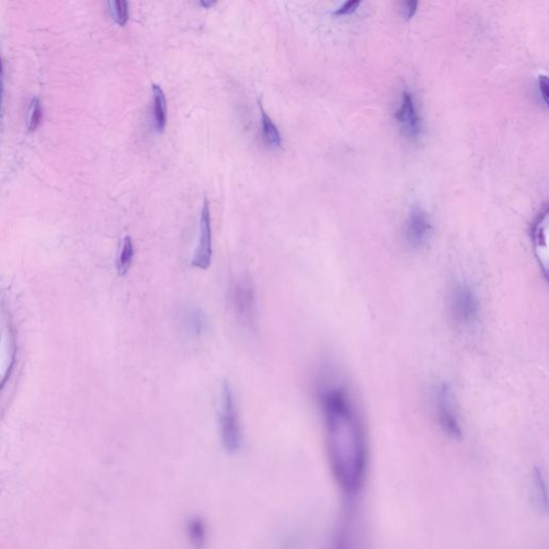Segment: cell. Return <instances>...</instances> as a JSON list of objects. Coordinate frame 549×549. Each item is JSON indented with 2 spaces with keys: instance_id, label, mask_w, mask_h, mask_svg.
Returning <instances> with one entry per match:
<instances>
[{
  "instance_id": "7",
  "label": "cell",
  "mask_w": 549,
  "mask_h": 549,
  "mask_svg": "<svg viewBox=\"0 0 549 549\" xmlns=\"http://www.w3.org/2000/svg\"><path fill=\"white\" fill-rule=\"evenodd\" d=\"M432 234V224L428 214L421 207H413L404 226L407 245L411 249H422L427 245Z\"/></svg>"
},
{
  "instance_id": "15",
  "label": "cell",
  "mask_w": 549,
  "mask_h": 549,
  "mask_svg": "<svg viewBox=\"0 0 549 549\" xmlns=\"http://www.w3.org/2000/svg\"><path fill=\"white\" fill-rule=\"evenodd\" d=\"M349 525L345 526L337 535L330 549H356L355 540Z\"/></svg>"
},
{
  "instance_id": "8",
  "label": "cell",
  "mask_w": 549,
  "mask_h": 549,
  "mask_svg": "<svg viewBox=\"0 0 549 549\" xmlns=\"http://www.w3.org/2000/svg\"><path fill=\"white\" fill-rule=\"evenodd\" d=\"M396 120L407 139L415 142L422 133V120L417 111L414 96L410 91L404 90L396 112Z\"/></svg>"
},
{
  "instance_id": "4",
  "label": "cell",
  "mask_w": 549,
  "mask_h": 549,
  "mask_svg": "<svg viewBox=\"0 0 549 549\" xmlns=\"http://www.w3.org/2000/svg\"><path fill=\"white\" fill-rule=\"evenodd\" d=\"M220 398L219 425L222 442L229 451H235L241 447V429L239 408L230 383H224Z\"/></svg>"
},
{
  "instance_id": "5",
  "label": "cell",
  "mask_w": 549,
  "mask_h": 549,
  "mask_svg": "<svg viewBox=\"0 0 549 549\" xmlns=\"http://www.w3.org/2000/svg\"><path fill=\"white\" fill-rule=\"evenodd\" d=\"M432 406L440 427L454 438L461 436V419L453 391L446 382H439L432 391Z\"/></svg>"
},
{
  "instance_id": "10",
  "label": "cell",
  "mask_w": 549,
  "mask_h": 549,
  "mask_svg": "<svg viewBox=\"0 0 549 549\" xmlns=\"http://www.w3.org/2000/svg\"><path fill=\"white\" fill-rule=\"evenodd\" d=\"M182 323L190 336L201 337L206 330L207 320L198 307H187L182 313Z\"/></svg>"
},
{
  "instance_id": "11",
  "label": "cell",
  "mask_w": 549,
  "mask_h": 549,
  "mask_svg": "<svg viewBox=\"0 0 549 549\" xmlns=\"http://www.w3.org/2000/svg\"><path fill=\"white\" fill-rule=\"evenodd\" d=\"M154 94V124L157 132L162 133L167 126V101L159 85L152 84Z\"/></svg>"
},
{
  "instance_id": "21",
  "label": "cell",
  "mask_w": 549,
  "mask_h": 549,
  "mask_svg": "<svg viewBox=\"0 0 549 549\" xmlns=\"http://www.w3.org/2000/svg\"><path fill=\"white\" fill-rule=\"evenodd\" d=\"M3 63L0 58V107H1V99H3Z\"/></svg>"
},
{
  "instance_id": "6",
  "label": "cell",
  "mask_w": 549,
  "mask_h": 549,
  "mask_svg": "<svg viewBox=\"0 0 549 549\" xmlns=\"http://www.w3.org/2000/svg\"><path fill=\"white\" fill-rule=\"evenodd\" d=\"M213 258V233H211V211L209 201L205 199L203 203L199 226L198 245L192 260L194 268L206 271L211 264Z\"/></svg>"
},
{
  "instance_id": "12",
  "label": "cell",
  "mask_w": 549,
  "mask_h": 549,
  "mask_svg": "<svg viewBox=\"0 0 549 549\" xmlns=\"http://www.w3.org/2000/svg\"><path fill=\"white\" fill-rule=\"evenodd\" d=\"M260 105L261 122H262L263 135H264L265 142L271 147L279 148L283 146V137L276 125L273 124L271 118L267 115L266 112L263 109L262 105Z\"/></svg>"
},
{
  "instance_id": "19",
  "label": "cell",
  "mask_w": 549,
  "mask_h": 549,
  "mask_svg": "<svg viewBox=\"0 0 549 549\" xmlns=\"http://www.w3.org/2000/svg\"><path fill=\"white\" fill-rule=\"evenodd\" d=\"M538 87L540 99H542L543 103L547 105L548 103V80H547L546 75L538 76Z\"/></svg>"
},
{
  "instance_id": "1",
  "label": "cell",
  "mask_w": 549,
  "mask_h": 549,
  "mask_svg": "<svg viewBox=\"0 0 549 549\" xmlns=\"http://www.w3.org/2000/svg\"><path fill=\"white\" fill-rule=\"evenodd\" d=\"M319 402L333 476L345 495H356L364 484L368 467L364 424L351 395L343 385H321Z\"/></svg>"
},
{
  "instance_id": "22",
  "label": "cell",
  "mask_w": 549,
  "mask_h": 549,
  "mask_svg": "<svg viewBox=\"0 0 549 549\" xmlns=\"http://www.w3.org/2000/svg\"><path fill=\"white\" fill-rule=\"evenodd\" d=\"M216 3H209V1H201L200 5L204 8H209L215 5Z\"/></svg>"
},
{
  "instance_id": "13",
  "label": "cell",
  "mask_w": 549,
  "mask_h": 549,
  "mask_svg": "<svg viewBox=\"0 0 549 549\" xmlns=\"http://www.w3.org/2000/svg\"><path fill=\"white\" fill-rule=\"evenodd\" d=\"M133 256H135V247H133L132 239L127 235L122 239L120 256H118L117 271L120 276H124L128 273L132 264Z\"/></svg>"
},
{
  "instance_id": "9",
  "label": "cell",
  "mask_w": 549,
  "mask_h": 549,
  "mask_svg": "<svg viewBox=\"0 0 549 549\" xmlns=\"http://www.w3.org/2000/svg\"><path fill=\"white\" fill-rule=\"evenodd\" d=\"M547 215H548V209L547 205H545L544 209L538 214L532 226V239L535 248V254L544 271H546L547 265Z\"/></svg>"
},
{
  "instance_id": "3",
  "label": "cell",
  "mask_w": 549,
  "mask_h": 549,
  "mask_svg": "<svg viewBox=\"0 0 549 549\" xmlns=\"http://www.w3.org/2000/svg\"><path fill=\"white\" fill-rule=\"evenodd\" d=\"M230 305L235 319L248 332H254L258 325V298L251 278L241 275L230 286Z\"/></svg>"
},
{
  "instance_id": "2",
  "label": "cell",
  "mask_w": 549,
  "mask_h": 549,
  "mask_svg": "<svg viewBox=\"0 0 549 549\" xmlns=\"http://www.w3.org/2000/svg\"><path fill=\"white\" fill-rule=\"evenodd\" d=\"M449 308L451 320L459 328L472 330L480 322V298L467 281L454 283L449 291Z\"/></svg>"
},
{
  "instance_id": "16",
  "label": "cell",
  "mask_w": 549,
  "mask_h": 549,
  "mask_svg": "<svg viewBox=\"0 0 549 549\" xmlns=\"http://www.w3.org/2000/svg\"><path fill=\"white\" fill-rule=\"evenodd\" d=\"M534 497L538 501V506L546 508L547 496L546 489H545L544 480L542 478V474L540 471H535L533 474V485H532Z\"/></svg>"
},
{
  "instance_id": "18",
  "label": "cell",
  "mask_w": 549,
  "mask_h": 549,
  "mask_svg": "<svg viewBox=\"0 0 549 549\" xmlns=\"http://www.w3.org/2000/svg\"><path fill=\"white\" fill-rule=\"evenodd\" d=\"M360 6V1H355V0L347 1V3L341 5L340 7L335 11V16H350V14H354Z\"/></svg>"
},
{
  "instance_id": "20",
  "label": "cell",
  "mask_w": 549,
  "mask_h": 549,
  "mask_svg": "<svg viewBox=\"0 0 549 549\" xmlns=\"http://www.w3.org/2000/svg\"><path fill=\"white\" fill-rule=\"evenodd\" d=\"M417 6H419L417 1H408V3L404 4V6H402V16H404V20H411L415 16L417 11Z\"/></svg>"
},
{
  "instance_id": "17",
  "label": "cell",
  "mask_w": 549,
  "mask_h": 549,
  "mask_svg": "<svg viewBox=\"0 0 549 549\" xmlns=\"http://www.w3.org/2000/svg\"><path fill=\"white\" fill-rule=\"evenodd\" d=\"M42 108L41 103L37 98L33 99L31 108H29L28 127L29 131H35L41 124Z\"/></svg>"
},
{
  "instance_id": "14",
  "label": "cell",
  "mask_w": 549,
  "mask_h": 549,
  "mask_svg": "<svg viewBox=\"0 0 549 549\" xmlns=\"http://www.w3.org/2000/svg\"><path fill=\"white\" fill-rule=\"evenodd\" d=\"M109 5L114 21L120 26H125L129 19L128 3L125 0H116L109 3Z\"/></svg>"
}]
</instances>
